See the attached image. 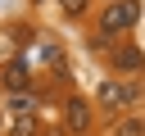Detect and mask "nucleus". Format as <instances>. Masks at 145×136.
I'll use <instances>...</instances> for the list:
<instances>
[{
  "label": "nucleus",
  "instance_id": "nucleus-1",
  "mask_svg": "<svg viewBox=\"0 0 145 136\" xmlns=\"http://www.w3.org/2000/svg\"><path fill=\"white\" fill-rule=\"evenodd\" d=\"M136 18H140V0H109L104 9H100V36H118V32H127V27H136Z\"/></svg>",
  "mask_w": 145,
  "mask_h": 136
},
{
  "label": "nucleus",
  "instance_id": "nucleus-2",
  "mask_svg": "<svg viewBox=\"0 0 145 136\" xmlns=\"http://www.w3.org/2000/svg\"><path fill=\"white\" fill-rule=\"evenodd\" d=\"M145 100V86L140 82H118V77H109L104 86H100V104L113 113V109H131V104H140Z\"/></svg>",
  "mask_w": 145,
  "mask_h": 136
},
{
  "label": "nucleus",
  "instance_id": "nucleus-3",
  "mask_svg": "<svg viewBox=\"0 0 145 136\" xmlns=\"http://www.w3.org/2000/svg\"><path fill=\"white\" fill-rule=\"evenodd\" d=\"M91 122H95V109H91L82 95H68V100H63V131H68V136H86Z\"/></svg>",
  "mask_w": 145,
  "mask_h": 136
},
{
  "label": "nucleus",
  "instance_id": "nucleus-4",
  "mask_svg": "<svg viewBox=\"0 0 145 136\" xmlns=\"http://www.w3.org/2000/svg\"><path fill=\"white\" fill-rule=\"evenodd\" d=\"M113 73H145V54L136 45H113Z\"/></svg>",
  "mask_w": 145,
  "mask_h": 136
},
{
  "label": "nucleus",
  "instance_id": "nucleus-5",
  "mask_svg": "<svg viewBox=\"0 0 145 136\" xmlns=\"http://www.w3.org/2000/svg\"><path fill=\"white\" fill-rule=\"evenodd\" d=\"M113 136H145V118H122L113 127Z\"/></svg>",
  "mask_w": 145,
  "mask_h": 136
},
{
  "label": "nucleus",
  "instance_id": "nucleus-6",
  "mask_svg": "<svg viewBox=\"0 0 145 136\" xmlns=\"http://www.w3.org/2000/svg\"><path fill=\"white\" fill-rule=\"evenodd\" d=\"M5 86H14V91H23V86H27V73H23V63H9V68H5Z\"/></svg>",
  "mask_w": 145,
  "mask_h": 136
},
{
  "label": "nucleus",
  "instance_id": "nucleus-7",
  "mask_svg": "<svg viewBox=\"0 0 145 136\" xmlns=\"http://www.w3.org/2000/svg\"><path fill=\"white\" fill-rule=\"evenodd\" d=\"M14 136H41V131H36V118H32V113H18V122H14Z\"/></svg>",
  "mask_w": 145,
  "mask_h": 136
},
{
  "label": "nucleus",
  "instance_id": "nucleus-8",
  "mask_svg": "<svg viewBox=\"0 0 145 136\" xmlns=\"http://www.w3.org/2000/svg\"><path fill=\"white\" fill-rule=\"evenodd\" d=\"M59 5H63V14H72V18H82V14H86V5H91V0H59Z\"/></svg>",
  "mask_w": 145,
  "mask_h": 136
},
{
  "label": "nucleus",
  "instance_id": "nucleus-9",
  "mask_svg": "<svg viewBox=\"0 0 145 136\" xmlns=\"http://www.w3.org/2000/svg\"><path fill=\"white\" fill-rule=\"evenodd\" d=\"M9 109H14V113H32V100H27V95H14Z\"/></svg>",
  "mask_w": 145,
  "mask_h": 136
},
{
  "label": "nucleus",
  "instance_id": "nucleus-10",
  "mask_svg": "<svg viewBox=\"0 0 145 136\" xmlns=\"http://www.w3.org/2000/svg\"><path fill=\"white\" fill-rule=\"evenodd\" d=\"M36 5H41V0H36Z\"/></svg>",
  "mask_w": 145,
  "mask_h": 136
},
{
  "label": "nucleus",
  "instance_id": "nucleus-11",
  "mask_svg": "<svg viewBox=\"0 0 145 136\" xmlns=\"http://www.w3.org/2000/svg\"><path fill=\"white\" fill-rule=\"evenodd\" d=\"M86 136H91V131H86Z\"/></svg>",
  "mask_w": 145,
  "mask_h": 136
}]
</instances>
